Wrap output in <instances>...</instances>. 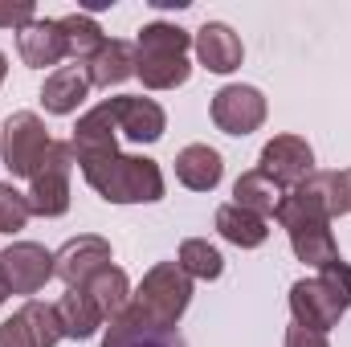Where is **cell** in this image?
Instances as JSON below:
<instances>
[{
    "label": "cell",
    "mask_w": 351,
    "mask_h": 347,
    "mask_svg": "<svg viewBox=\"0 0 351 347\" xmlns=\"http://www.w3.org/2000/svg\"><path fill=\"white\" fill-rule=\"evenodd\" d=\"M86 184L106 204H156L164 200V168L147 156H102L78 164Z\"/></svg>",
    "instance_id": "obj_1"
},
{
    "label": "cell",
    "mask_w": 351,
    "mask_h": 347,
    "mask_svg": "<svg viewBox=\"0 0 351 347\" xmlns=\"http://www.w3.org/2000/svg\"><path fill=\"white\" fill-rule=\"evenodd\" d=\"M192 33L172 21H152L135 37V78L147 90H176L192 78Z\"/></svg>",
    "instance_id": "obj_2"
},
{
    "label": "cell",
    "mask_w": 351,
    "mask_h": 347,
    "mask_svg": "<svg viewBox=\"0 0 351 347\" xmlns=\"http://www.w3.org/2000/svg\"><path fill=\"white\" fill-rule=\"evenodd\" d=\"M348 180L343 172H311L298 188H290L274 213V221L282 217H311V221H339L348 217Z\"/></svg>",
    "instance_id": "obj_3"
},
{
    "label": "cell",
    "mask_w": 351,
    "mask_h": 347,
    "mask_svg": "<svg viewBox=\"0 0 351 347\" xmlns=\"http://www.w3.org/2000/svg\"><path fill=\"white\" fill-rule=\"evenodd\" d=\"M74 143H49L45 160L29 176V208L37 217H66L70 213V176H74Z\"/></svg>",
    "instance_id": "obj_4"
},
{
    "label": "cell",
    "mask_w": 351,
    "mask_h": 347,
    "mask_svg": "<svg viewBox=\"0 0 351 347\" xmlns=\"http://www.w3.org/2000/svg\"><path fill=\"white\" fill-rule=\"evenodd\" d=\"M49 143H53V139H49L41 115H33V110H12V115L4 119V131H0V160H4V168L12 176L29 180V176L37 172V164L45 160Z\"/></svg>",
    "instance_id": "obj_5"
},
{
    "label": "cell",
    "mask_w": 351,
    "mask_h": 347,
    "mask_svg": "<svg viewBox=\"0 0 351 347\" xmlns=\"http://www.w3.org/2000/svg\"><path fill=\"white\" fill-rule=\"evenodd\" d=\"M208 115H213L217 131L245 139V135H254V131L265 123V94L258 86H241V82L221 86L217 94H213Z\"/></svg>",
    "instance_id": "obj_6"
},
{
    "label": "cell",
    "mask_w": 351,
    "mask_h": 347,
    "mask_svg": "<svg viewBox=\"0 0 351 347\" xmlns=\"http://www.w3.org/2000/svg\"><path fill=\"white\" fill-rule=\"evenodd\" d=\"M258 172L269 176L282 192L298 188L306 176L315 172V147L302 135H274L258 156Z\"/></svg>",
    "instance_id": "obj_7"
},
{
    "label": "cell",
    "mask_w": 351,
    "mask_h": 347,
    "mask_svg": "<svg viewBox=\"0 0 351 347\" xmlns=\"http://www.w3.org/2000/svg\"><path fill=\"white\" fill-rule=\"evenodd\" d=\"M0 274L12 294H37L53 278V254L37 241H12L0 250Z\"/></svg>",
    "instance_id": "obj_8"
},
{
    "label": "cell",
    "mask_w": 351,
    "mask_h": 347,
    "mask_svg": "<svg viewBox=\"0 0 351 347\" xmlns=\"http://www.w3.org/2000/svg\"><path fill=\"white\" fill-rule=\"evenodd\" d=\"M110 261H114L110 258V241L98 237V233H82V237H70L53 254V278H62L66 290H78V286H86L90 278L102 265H110Z\"/></svg>",
    "instance_id": "obj_9"
},
{
    "label": "cell",
    "mask_w": 351,
    "mask_h": 347,
    "mask_svg": "<svg viewBox=\"0 0 351 347\" xmlns=\"http://www.w3.org/2000/svg\"><path fill=\"white\" fill-rule=\"evenodd\" d=\"M110 106V119L114 127L131 139V143H160L164 131H168V115L156 98H143V94H119V98H106Z\"/></svg>",
    "instance_id": "obj_10"
},
{
    "label": "cell",
    "mask_w": 351,
    "mask_h": 347,
    "mask_svg": "<svg viewBox=\"0 0 351 347\" xmlns=\"http://www.w3.org/2000/svg\"><path fill=\"white\" fill-rule=\"evenodd\" d=\"M290 315H294L298 327H311V331H323V335H327L331 327H339L343 307L323 290L319 278H298V282L290 286Z\"/></svg>",
    "instance_id": "obj_11"
},
{
    "label": "cell",
    "mask_w": 351,
    "mask_h": 347,
    "mask_svg": "<svg viewBox=\"0 0 351 347\" xmlns=\"http://www.w3.org/2000/svg\"><path fill=\"white\" fill-rule=\"evenodd\" d=\"M286 233H290V250L302 265H331L339 258V246H335V233H331V221H311V217H282L278 221Z\"/></svg>",
    "instance_id": "obj_12"
},
{
    "label": "cell",
    "mask_w": 351,
    "mask_h": 347,
    "mask_svg": "<svg viewBox=\"0 0 351 347\" xmlns=\"http://www.w3.org/2000/svg\"><path fill=\"white\" fill-rule=\"evenodd\" d=\"M192 49H196V62L208 70V74H233L245 58L241 49V37L225 25V21H208L192 33Z\"/></svg>",
    "instance_id": "obj_13"
},
{
    "label": "cell",
    "mask_w": 351,
    "mask_h": 347,
    "mask_svg": "<svg viewBox=\"0 0 351 347\" xmlns=\"http://www.w3.org/2000/svg\"><path fill=\"white\" fill-rule=\"evenodd\" d=\"M16 49H21V62L33 66V70L58 66V62L70 58V53H66V33H62V25L49 21V16H37V21H29L25 29H16Z\"/></svg>",
    "instance_id": "obj_14"
},
{
    "label": "cell",
    "mask_w": 351,
    "mask_h": 347,
    "mask_svg": "<svg viewBox=\"0 0 351 347\" xmlns=\"http://www.w3.org/2000/svg\"><path fill=\"white\" fill-rule=\"evenodd\" d=\"M74 160L86 164V160H102V156H114L119 152V127L110 119V106L98 102L94 110H86L74 127Z\"/></svg>",
    "instance_id": "obj_15"
},
{
    "label": "cell",
    "mask_w": 351,
    "mask_h": 347,
    "mask_svg": "<svg viewBox=\"0 0 351 347\" xmlns=\"http://www.w3.org/2000/svg\"><path fill=\"white\" fill-rule=\"evenodd\" d=\"M90 78L82 66H58L49 78H45V86H41V106L49 110V115H74L82 102L90 98Z\"/></svg>",
    "instance_id": "obj_16"
},
{
    "label": "cell",
    "mask_w": 351,
    "mask_h": 347,
    "mask_svg": "<svg viewBox=\"0 0 351 347\" xmlns=\"http://www.w3.org/2000/svg\"><path fill=\"white\" fill-rule=\"evenodd\" d=\"M90 78V86L98 90H110L127 78H135V41H123V37H110L94 58L90 66H82Z\"/></svg>",
    "instance_id": "obj_17"
},
{
    "label": "cell",
    "mask_w": 351,
    "mask_h": 347,
    "mask_svg": "<svg viewBox=\"0 0 351 347\" xmlns=\"http://www.w3.org/2000/svg\"><path fill=\"white\" fill-rule=\"evenodd\" d=\"M225 176V160L217 147L208 143H188L180 156H176V180L192 192H213Z\"/></svg>",
    "instance_id": "obj_18"
},
{
    "label": "cell",
    "mask_w": 351,
    "mask_h": 347,
    "mask_svg": "<svg viewBox=\"0 0 351 347\" xmlns=\"http://www.w3.org/2000/svg\"><path fill=\"white\" fill-rule=\"evenodd\" d=\"M53 307H58V323H62L66 339H90L106 323V315L98 311V302L90 298L86 290H66Z\"/></svg>",
    "instance_id": "obj_19"
},
{
    "label": "cell",
    "mask_w": 351,
    "mask_h": 347,
    "mask_svg": "<svg viewBox=\"0 0 351 347\" xmlns=\"http://www.w3.org/2000/svg\"><path fill=\"white\" fill-rule=\"evenodd\" d=\"M217 233L229 246H237V250H258V246H265V237H269V221L245 213V208H237L229 200V204L217 208Z\"/></svg>",
    "instance_id": "obj_20"
},
{
    "label": "cell",
    "mask_w": 351,
    "mask_h": 347,
    "mask_svg": "<svg viewBox=\"0 0 351 347\" xmlns=\"http://www.w3.org/2000/svg\"><path fill=\"white\" fill-rule=\"evenodd\" d=\"M282 196H286V192H282L269 176L258 172V168H254V172H241L237 184H233V204L245 208V213H254V217H265V221L278 213Z\"/></svg>",
    "instance_id": "obj_21"
},
{
    "label": "cell",
    "mask_w": 351,
    "mask_h": 347,
    "mask_svg": "<svg viewBox=\"0 0 351 347\" xmlns=\"http://www.w3.org/2000/svg\"><path fill=\"white\" fill-rule=\"evenodd\" d=\"M78 290H86L90 298L98 302V311H102L106 319H114V315L131 302V278H127L114 261H110V265H102L86 286H78Z\"/></svg>",
    "instance_id": "obj_22"
},
{
    "label": "cell",
    "mask_w": 351,
    "mask_h": 347,
    "mask_svg": "<svg viewBox=\"0 0 351 347\" xmlns=\"http://www.w3.org/2000/svg\"><path fill=\"white\" fill-rule=\"evenodd\" d=\"M58 25H62V33H66V53H70L78 66H90V58L106 45V33H102V25H98L90 12H70V16H62Z\"/></svg>",
    "instance_id": "obj_23"
},
{
    "label": "cell",
    "mask_w": 351,
    "mask_h": 347,
    "mask_svg": "<svg viewBox=\"0 0 351 347\" xmlns=\"http://www.w3.org/2000/svg\"><path fill=\"white\" fill-rule=\"evenodd\" d=\"M176 265L192 278V282H217L225 274V258L217 246H208L204 237H188L176 254Z\"/></svg>",
    "instance_id": "obj_24"
},
{
    "label": "cell",
    "mask_w": 351,
    "mask_h": 347,
    "mask_svg": "<svg viewBox=\"0 0 351 347\" xmlns=\"http://www.w3.org/2000/svg\"><path fill=\"white\" fill-rule=\"evenodd\" d=\"M16 315L25 319V327H29V335L37 339V347H53V344H62V339H66V335H62V323H58V307H53V302L29 298Z\"/></svg>",
    "instance_id": "obj_25"
},
{
    "label": "cell",
    "mask_w": 351,
    "mask_h": 347,
    "mask_svg": "<svg viewBox=\"0 0 351 347\" xmlns=\"http://www.w3.org/2000/svg\"><path fill=\"white\" fill-rule=\"evenodd\" d=\"M33 208H29V196L16 192L12 184H0V233H21L29 225Z\"/></svg>",
    "instance_id": "obj_26"
},
{
    "label": "cell",
    "mask_w": 351,
    "mask_h": 347,
    "mask_svg": "<svg viewBox=\"0 0 351 347\" xmlns=\"http://www.w3.org/2000/svg\"><path fill=\"white\" fill-rule=\"evenodd\" d=\"M319 282H323V290H327L343 311H351V261L335 258L331 265H323V270H319Z\"/></svg>",
    "instance_id": "obj_27"
},
{
    "label": "cell",
    "mask_w": 351,
    "mask_h": 347,
    "mask_svg": "<svg viewBox=\"0 0 351 347\" xmlns=\"http://www.w3.org/2000/svg\"><path fill=\"white\" fill-rule=\"evenodd\" d=\"M29 21H37V8L29 0H21V4L0 0V29H25Z\"/></svg>",
    "instance_id": "obj_28"
},
{
    "label": "cell",
    "mask_w": 351,
    "mask_h": 347,
    "mask_svg": "<svg viewBox=\"0 0 351 347\" xmlns=\"http://www.w3.org/2000/svg\"><path fill=\"white\" fill-rule=\"evenodd\" d=\"M0 347H37V339L29 335V327H25L21 315H12V319L0 323Z\"/></svg>",
    "instance_id": "obj_29"
},
{
    "label": "cell",
    "mask_w": 351,
    "mask_h": 347,
    "mask_svg": "<svg viewBox=\"0 0 351 347\" xmlns=\"http://www.w3.org/2000/svg\"><path fill=\"white\" fill-rule=\"evenodd\" d=\"M286 347H331L323 331H311V327H286Z\"/></svg>",
    "instance_id": "obj_30"
},
{
    "label": "cell",
    "mask_w": 351,
    "mask_h": 347,
    "mask_svg": "<svg viewBox=\"0 0 351 347\" xmlns=\"http://www.w3.org/2000/svg\"><path fill=\"white\" fill-rule=\"evenodd\" d=\"M131 347H172V335H143V339H135Z\"/></svg>",
    "instance_id": "obj_31"
},
{
    "label": "cell",
    "mask_w": 351,
    "mask_h": 347,
    "mask_svg": "<svg viewBox=\"0 0 351 347\" xmlns=\"http://www.w3.org/2000/svg\"><path fill=\"white\" fill-rule=\"evenodd\" d=\"M8 294H12V290H8V282H4V274H0V307L8 302Z\"/></svg>",
    "instance_id": "obj_32"
},
{
    "label": "cell",
    "mask_w": 351,
    "mask_h": 347,
    "mask_svg": "<svg viewBox=\"0 0 351 347\" xmlns=\"http://www.w3.org/2000/svg\"><path fill=\"white\" fill-rule=\"evenodd\" d=\"M4 78H8V58H4V49H0V86H4Z\"/></svg>",
    "instance_id": "obj_33"
},
{
    "label": "cell",
    "mask_w": 351,
    "mask_h": 347,
    "mask_svg": "<svg viewBox=\"0 0 351 347\" xmlns=\"http://www.w3.org/2000/svg\"><path fill=\"white\" fill-rule=\"evenodd\" d=\"M343 180H348V208H351V168L343 172Z\"/></svg>",
    "instance_id": "obj_34"
}]
</instances>
